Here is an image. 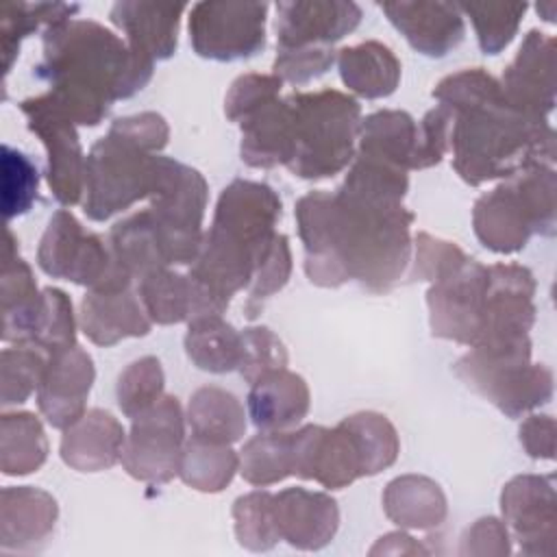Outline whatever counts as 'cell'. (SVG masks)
<instances>
[{
  "mask_svg": "<svg viewBox=\"0 0 557 557\" xmlns=\"http://www.w3.org/2000/svg\"><path fill=\"white\" fill-rule=\"evenodd\" d=\"M411 222L403 202L344 187L305 194L296 202V224L307 278L318 287L357 281L372 294L394 289L411 261Z\"/></svg>",
  "mask_w": 557,
  "mask_h": 557,
  "instance_id": "cell-1",
  "label": "cell"
},
{
  "mask_svg": "<svg viewBox=\"0 0 557 557\" xmlns=\"http://www.w3.org/2000/svg\"><path fill=\"white\" fill-rule=\"evenodd\" d=\"M433 98L450 113L448 150L455 172L468 185L555 163V131L548 120H533L511 107L500 83L483 67L444 76Z\"/></svg>",
  "mask_w": 557,
  "mask_h": 557,
  "instance_id": "cell-2",
  "label": "cell"
},
{
  "mask_svg": "<svg viewBox=\"0 0 557 557\" xmlns=\"http://www.w3.org/2000/svg\"><path fill=\"white\" fill-rule=\"evenodd\" d=\"M41 46L35 76L48 83L52 104L78 126L100 124L115 100L141 91L154 72V61L94 20L57 22L41 33Z\"/></svg>",
  "mask_w": 557,
  "mask_h": 557,
  "instance_id": "cell-3",
  "label": "cell"
},
{
  "mask_svg": "<svg viewBox=\"0 0 557 557\" xmlns=\"http://www.w3.org/2000/svg\"><path fill=\"white\" fill-rule=\"evenodd\" d=\"M557 174L553 165H533L505 178L476 198L472 228L492 252H520L531 235L553 237L557 228Z\"/></svg>",
  "mask_w": 557,
  "mask_h": 557,
  "instance_id": "cell-4",
  "label": "cell"
},
{
  "mask_svg": "<svg viewBox=\"0 0 557 557\" xmlns=\"http://www.w3.org/2000/svg\"><path fill=\"white\" fill-rule=\"evenodd\" d=\"M294 120V157L287 170L307 181L331 178L352 163L361 124L359 102L337 89L287 96Z\"/></svg>",
  "mask_w": 557,
  "mask_h": 557,
  "instance_id": "cell-5",
  "label": "cell"
},
{
  "mask_svg": "<svg viewBox=\"0 0 557 557\" xmlns=\"http://www.w3.org/2000/svg\"><path fill=\"white\" fill-rule=\"evenodd\" d=\"M159 150L135 135L124 117H115L85 157L83 211L94 222L126 211L150 198L157 185Z\"/></svg>",
  "mask_w": 557,
  "mask_h": 557,
  "instance_id": "cell-6",
  "label": "cell"
},
{
  "mask_svg": "<svg viewBox=\"0 0 557 557\" xmlns=\"http://www.w3.org/2000/svg\"><path fill=\"white\" fill-rule=\"evenodd\" d=\"M453 372L507 418H520L553 398V372L544 363H531L529 337L511 344L472 346L455 361Z\"/></svg>",
  "mask_w": 557,
  "mask_h": 557,
  "instance_id": "cell-7",
  "label": "cell"
},
{
  "mask_svg": "<svg viewBox=\"0 0 557 557\" xmlns=\"http://www.w3.org/2000/svg\"><path fill=\"white\" fill-rule=\"evenodd\" d=\"M207 198L209 185L196 168L159 154L157 185L148 198V211L170 265H191L196 259L205 235Z\"/></svg>",
  "mask_w": 557,
  "mask_h": 557,
  "instance_id": "cell-8",
  "label": "cell"
},
{
  "mask_svg": "<svg viewBox=\"0 0 557 557\" xmlns=\"http://www.w3.org/2000/svg\"><path fill=\"white\" fill-rule=\"evenodd\" d=\"M39 268L52 276L72 281L91 292L128 289L133 278L115 261L109 242L89 233L72 211L59 209L39 239Z\"/></svg>",
  "mask_w": 557,
  "mask_h": 557,
  "instance_id": "cell-9",
  "label": "cell"
},
{
  "mask_svg": "<svg viewBox=\"0 0 557 557\" xmlns=\"http://www.w3.org/2000/svg\"><path fill=\"white\" fill-rule=\"evenodd\" d=\"M183 444L185 413L181 400L163 394L133 418L120 461L133 479L161 485L178 474Z\"/></svg>",
  "mask_w": 557,
  "mask_h": 557,
  "instance_id": "cell-10",
  "label": "cell"
},
{
  "mask_svg": "<svg viewBox=\"0 0 557 557\" xmlns=\"http://www.w3.org/2000/svg\"><path fill=\"white\" fill-rule=\"evenodd\" d=\"M265 2H196L187 30L194 52L211 61L250 59L265 48Z\"/></svg>",
  "mask_w": 557,
  "mask_h": 557,
  "instance_id": "cell-11",
  "label": "cell"
},
{
  "mask_svg": "<svg viewBox=\"0 0 557 557\" xmlns=\"http://www.w3.org/2000/svg\"><path fill=\"white\" fill-rule=\"evenodd\" d=\"M20 111L26 117L28 131L35 133L46 148V178L54 200L63 207L81 202L85 187V154L76 124L52 104L48 94L22 100Z\"/></svg>",
  "mask_w": 557,
  "mask_h": 557,
  "instance_id": "cell-12",
  "label": "cell"
},
{
  "mask_svg": "<svg viewBox=\"0 0 557 557\" xmlns=\"http://www.w3.org/2000/svg\"><path fill=\"white\" fill-rule=\"evenodd\" d=\"M281 209V198L270 185L235 178L222 189L209 231L250 250L259 263L276 235Z\"/></svg>",
  "mask_w": 557,
  "mask_h": 557,
  "instance_id": "cell-13",
  "label": "cell"
},
{
  "mask_svg": "<svg viewBox=\"0 0 557 557\" xmlns=\"http://www.w3.org/2000/svg\"><path fill=\"white\" fill-rule=\"evenodd\" d=\"M487 265L466 259L457 270L431 283L426 292L431 333L455 344L472 346L481 331Z\"/></svg>",
  "mask_w": 557,
  "mask_h": 557,
  "instance_id": "cell-14",
  "label": "cell"
},
{
  "mask_svg": "<svg viewBox=\"0 0 557 557\" xmlns=\"http://www.w3.org/2000/svg\"><path fill=\"white\" fill-rule=\"evenodd\" d=\"M535 276L520 263L487 265L485 307L481 331L472 346L511 344L529 337L535 322ZM470 346V348H472Z\"/></svg>",
  "mask_w": 557,
  "mask_h": 557,
  "instance_id": "cell-15",
  "label": "cell"
},
{
  "mask_svg": "<svg viewBox=\"0 0 557 557\" xmlns=\"http://www.w3.org/2000/svg\"><path fill=\"white\" fill-rule=\"evenodd\" d=\"M503 522L522 555H555L557 494L553 474H518L500 492Z\"/></svg>",
  "mask_w": 557,
  "mask_h": 557,
  "instance_id": "cell-16",
  "label": "cell"
},
{
  "mask_svg": "<svg viewBox=\"0 0 557 557\" xmlns=\"http://www.w3.org/2000/svg\"><path fill=\"white\" fill-rule=\"evenodd\" d=\"M557 50L555 37L531 28L503 72L500 89L511 107L533 120H548L555 109Z\"/></svg>",
  "mask_w": 557,
  "mask_h": 557,
  "instance_id": "cell-17",
  "label": "cell"
},
{
  "mask_svg": "<svg viewBox=\"0 0 557 557\" xmlns=\"http://www.w3.org/2000/svg\"><path fill=\"white\" fill-rule=\"evenodd\" d=\"M294 433V474L326 490H344L363 476L352 435L339 422L333 429L305 424Z\"/></svg>",
  "mask_w": 557,
  "mask_h": 557,
  "instance_id": "cell-18",
  "label": "cell"
},
{
  "mask_svg": "<svg viewBox=\"0 0 557 557\" xmlns=\"http://www.w3.org/2000/svg\"><path fill=\"white\" fill-rule=\"evenodd\" d=\"M361 22V7L346 0H292L276 4V50L333 46Z\"/></svg>",
  "mask_w": 557,
  "mask_h": 557,
  "instance_id": "cell-19",
  "label": "cell"
},
{
  "mask_svg": "<svg viewBox=\"0 0 557 557\" xmlns=\"http://www.w3.org/2000/svg\"><path fill=\"white\" fill-rule=\"evenodd\" d=\"M94 379V359L78 344L50 355L37 387V407L52 429L65 431L83 418Z\"/></svg>",
  "mask_w": 557,
  "mask_h": 557,
  "instance_id": "cell-20",
  "label": "cell"
},
{
  "mask_svg": "<svg viewBox=\"0 0 557 557\" xmlns=\"http://www.w3.org/2000/svg\"><path fill=\"white\" fill-rule=\"evenodd\" d=\"M44 289L37 287L30 265L20 257L17 242L7 228L2 250V281H0V311H2V342L33 344L44 320Z\"/></svg>",
  "mask_w": 557,
  "mask_h": 557,
  "instance_id": "cell-21",
  "label": "cell"
},
{
  "mask_svg": "<svg viewBox=\"0 0 557 557\" xmlns=\"http://www.w3.org/2000/svg\"><path fill=\"white\" fill-rule=\"evenodd\" d=\"M392 26L407 44L431 59L446 57L466 35L463 15L457 2H379Z\"/></svg>",
  "mask_w": 557,
  "mask_h": 557,
  "instance_id": "cell-22",
  "label": "cell"
},
{
  "mask_svg": "<svg viewBox=\"0 0 557 557\" xmlns=\"http://www.w3.org/2000/svg\"><path fill=\"white\" fill-rule=\"evenodd\" d=\"M274 516L281 540L298 550L324 548L339 527L337 500L305 487H285L274 494Z\"/></svg>",
  "mask_w": 557,
  "mask_h": 557,
  "instance_id": "cell-23",
  "label": "cell"
},
{
  "mask_svg": "<svg viewBox=\"0 0 557 557\" xmlns=\"http://www.w3.org/2000/svg\"><path fill=\"white\" fill-rule=\"evenodd\" d=\"M185 9L187 4L183 2L122 0L111 7L109 20L126 35V44L133 52L150 61H165L176 52Z\"/></svg>",
  "mask_w": 557,
  "mask_h": 557,
  "instance_id": "cell-24",
  "label": "cell"
},
{
  "mask_svg": "<svg viewBox=\"0 0 557 557\" xmlns=\"http://www.w3.org/2000/svg\"><path fill=\"white\" fill-rule=\"evenodd\" d=\"M59 505L52 494L33 485H11L0 494V548L33 553L54 531Z\"/></svg>",
  "mask_w": 557,
  "mask_h": 557,
  "instance_id": "cell-25",
  "label": "cell"
},
{
  "mask_svg": "<svg viewBox=\"0 0 557 557\" xmlns=\"http://www.w3.org/2000/svg\"><path fill=\"white\" fill-rule=\"evenodd\" d=\"M126 442L120 420L104 409H87L81 420L63 431L59 453L76 472H102L113 468Z\"/></svg>",
  "mask_w": 557,
  "mask_h": 557,
  "instance_id": "cell-26",
  "label": "cell"
},
{
  "mask_svg": "<svg viewBox=\"0 0 557 557\" xmlns=\"http://www.w3.org/2000/svg\"><path fill=\"white\" fill-rule=\"evenodd\" d=\"M81 331L98 346H113L126 337H144L150 333V318L135 292H91L81 300Z\"/></svg>",
  "mask_w": 557,
  "mask_h": 557,
  "instance_id": "cell-27",
  "label": "cell"
},
{
  "mask_svg": "<svg viewBox=\"0 0 557 557\" xmlns=\"http://www.w3.org/2000/svg\"><path fill=\"white\" fill-rule=\"evenodd\" d=\"M246 405L248 418L259 431H287L309 413L311 394L300 374L278 368L250 383Z\"/></svg>",
  "mask_w": 557,
  "mask_h": 557,
  "instance_id": "cell-28",
  "label": "cell"
},
{
  "mask_svg": "<svg viewBox=\"0 0 557 557\" xmlns=\"http://www.w3.org/2000/svg\"><path fill=\"white\" fill-rule=\"evenodd\" d=\"M239 157L248 168L289 165L294 157V120L287 98H274L239 122Z\"/></svg>",
  "mask_w": 557,
  "mask_h": 557,
  "instance_id": "cell-29",
  "label": "cell"
},
{
  "mask_svg": "<svg viewBox=\"0 0 557 557\" xmlns=\"http://www.w3.org/2000/svg\"><path fill=\"white\" fill-rule=\"evenodd\" d=\"M342 83L357 96L376 100L387 98L400 83V61L389 46L368 39L337 50Z\"/></svg>",
  "mask_w": 557,
  "mask_h": 557,
  "instance_id": "cell-30",
  "label": "cell"
},
{
  "mask_svg": "<svg viewBox=\"0 0 557 557\" xmlns=\"http://www.w3.org/2000/svg\"><path fill=\"white\" fill-rule=\"evenodd\" d=\"M418 144V122L400 109H381L366 115L359 124L357 152L400 170H413Z\"/></svg>",
  "mask_w": 557,
  "mask_h": 557,
  "instance_id": "cell-31",
  "label": "cell"
},
{
  "mask_svg": "<svg viewBox=\"0 0 557 557\" xmlns=\"http://www.w3.org/2000/svg\"><path fill=\"white\" fill-rule=\"evenodd\" d=\"M383 511L400 529L429 531L446 520V496L442 487L422 474H403L383 490Z\"/></svg>",
  "mask_w": 557,
  "mask_h": 557,
  "instance_id": "cell-32",
  "label": "cell"
},
{
  "mask_svg": "<svg viewBox=\"0 0 557 557\" xmlns=\"http://www.w3.org/2000/svg\"><path fill=\"white\" fill-rule=\"evenodd\" d=\"M109 248L133 281L170 265L148 209L115 222L109 231Z\"/></svg>",
  "mask_w": 557,
  "mask_h": 557,
  "instance_id": "cell-33",
  "label": "cell"
},
{
  "mask_svg": "<svg viewBox=\"0 0 557 557\" xmlns=\"http://www.w3.org/2000/svg\"><path fill=\"white\" fill-rule=\"evenodd\" d=\"M187 424L191 435L235 444L246 433V413L239 398L222 387L205 385L189 396Z\"/></svg>",
  "mask_w": 557,
  "mask_h": 557,
  "instance_id": "cell-34",
  "label": "cell"
},
{
  "mask_svg": "<svg viewBox=\"0 0 557 557\" xmlns=\"http://www.w3.org/2000/svg\"><path fill=\"white\" fill-rule=\"evenodd\" d=\"M183 344L189 361L211 374L237 370L242 359V335L222 315H198L189 320Z\"/></svg>",
  "mask_w": 557,
  "mask_h": 557,
  "instance_id": "cell-35",
  "label": "cell"
},
{
  "mask_svg": "<svg viewBox=\"0 0 557 557\" xmlns=\"http://www.w3.org/2000/svg\"><path fill=\"white\" fill-rule=\"evenodd\" d=\"M48 459V437L41 420L30 411L2 413L0 470L7 476L37 472Z\"/></svg>",
  "mask_w": 557,
  "mask_h": 557,
  "instance_id": "cell-36",
  "label": "cell"
},
{
  "mask_svg": "<svg viewBox=\"0 0 557 557\" xmlns=\"http://www.w3.org/2000/svg\"><path fill=\"white\" fill-rule=\"evenodd\" d=\"M78 4L67 2H2L0 7V54L4 76L11 72L26 37L41 28V33L78 13Z\"/></svg>",
  "mask_w": 557,
  "mask_h": 557,
  "instance_id": "cell-37",
  "label": "cell"
},
{
  "mask_svg": "<svg viewBox=\"0 0 557 557\" xmlns=\"http://www.w3.org/2000/svg\"><path fill=\"white\" fill-rule=\"evenodd\" d=\"M239 470V455L231 444L211 442L189 435L185 440L178 461V476L185 485L198 492H222Z\"/></svg>",
  "mask_w": 557,
  "mask_h": 557,
  "instance_id": "cell-38",
  "label": "cell"
},
{
  "mask_svg": "<svg viewBox=\"0 0 557 557\" xmlns=\"http://www.w3.org/2000/svg\"><path fill=\"white\" fill-rule=\"evenodd\" d=\"M137 294L150 322L178 324L196 315V289L189 274L161 268L139 281Z\"/></svg>",
  "mask_w": 557,
  "mask_h": 557,
  "instance_id": "cell-39",
  "label": "cell"
},
{
  "mask_svg": "<svg viewBox=\"0 0 557 557\" xmlns=\"http://www.w3.org/2000/svg\"><path fill=\"white\" fill-rule=\"evenodd\" d=\"M239 474L246 483L268 487L294 474V433L259 431L239 450Z\"/></svg>",
  "mask_w": 557,
  "mask_h": 557,
  "instance_id": "cell-40",
  "label": "cell"
},
{
  "mask_svg": "<svg viewBox=\"0 0 557 557\" xmlns=\"http://www.w3.org/2000/svg\"><path fill=\"white\" fill-rule=\"evenodd\" d=\"M342 424L355 440L361 457L363 476H374L389 468L400 453V442L394 424L379 411H357L346 416Z\"/></svg>",
  "mask_w": 557,
  "mask_h": 557,
  "instance_id": "cell-41",
  "label": "cell"
},
{
  "mask_svg": "<svg viewBox=\"0 0 557 557\" xmlns=\"http://www.w3.org/2000/svg\"><path fill=\"white\" fill-rule=\"evenodd\" d=\"M461 15H468L483 54L503 52L516 37L529 9L527 2H459Z\"/></svg>",
  "mask_w": 557,
  "mask_h": 557,
  "instance_id": "cell-42",
  "label": "cell"
},
{
  "mask_svg": "<svg viewBox=\"0 0 557 557\" xmlns=\"http://www.w3.org/2000/svg\"><path fill=\"white\" fill-rule=\"evenodd\" d=\"M50 355L35 344H15L0 355V403L2 407L22 405L37 392Z\"/></svg>",
  "mask_w": 557,
  "mask_h": 557,
  "instance_id": "cell-43",
  "label": "cell"
},
{
  "mask_svg": "<svg viewBox=\"0 0 557 557\" xmlns=\"http://www.w3.org/2000/svg\"><path fill=\"white\" fill-rule=\"evenodd\" d=\"M235 537L239 546L263 553L276 546L281 540L274 516V494L265 490L248 492L233 503Z\"/></svg>",
  "mask_w": 557,
  "mask_h": 557,
  "instance_id": "cell-44",
  "label": "cell"
},
{
  "mask_svg": "<svg viewBox=\"0 0 557 557\" xmlns=\"http://www.w3.org/2000/svg\"><path fill=\"white\" fill-rule=\"evenodd\" d=\"M163 383L165 376L157 357L146 355L135 359L117 376L115 398L120 411L133 420L163 396Z\"/></svg>",
  "mask_w": 557,
  "mask_h": 557,
  "instance_id": "cell-45",
  "label": "cell"
},
{
  "mask_svg": "<svg viewBox=\"0 0 557 557\" xmlns=\"http://www.w3.org/2000/svg\"><path fill=\"white\" fill-rule=\"evenodd\" d=\"M292 274V250H289V239L283 233H276L268 252L263 255V259L257 263L250 285H248V296L244 302V315L248 320H255L261 309L263 302L281 292Z\"/></svg>",
  "mask_w": 557,
  "mask_h": 557,
  "instance_id": "cell-46",
  "label": "cell"
},
{
  "mask_svg": "<svg viewBox=\"0 0 557 557\" xmlns=\"http://www.w3.org/2000/svg\"><path fill=\"white\" fill-rule=\"evenodd\" d=\"M2 211L4 220L11 222L24 215L37 200L39 172L37 165L17 148L2 144Z\"/></svg>",
  "mask_w": 557,
  "mask_h": 557,
  "instance_id": "cell-47",
  "label": "cell"
},
{
  "mask_svg": "<svg viewBox=\"0 0 557 557\" xmlns=\"http://www.w3.org/2000/svg\"><path fill=\"white\" fill-rule=\"evenodd\" d=\"M242 335V359L239 374L250 385L259 376L287 368V348L270 326H246Z\"/></svg>",
  "mask_w": 557,
  "mask_h": 557,
  "instance_id": "cell-48",
  "label": "cell"
},
{
  "mask_svg": "<svg viewBox=\"0 0 557 557\" xmlns=\"http://www.w3.org/2000/svg\"><path fill=\"white\" fill-rule=\"evenodd\" d=\"M44 320L33 344L48 355L76 346V318L70 296L59 287H44Z\"/></svg>",
  "mask_w": 557,
  "mask_h": 557,
  "instance_id": "cell-49",
  "label": "cell"
},
{
  "mask_svg": "<svg viewBox=\"0 0 557 557\" xmlns=\"http://www.w3.org/2000/svg\"><path fill=\"white\" fill-rule=\"evenodd\" d=\"M416 257L409 272V281H429L435 283L457 270L468 255L453 242L433 237L424 231L416 235Z\"/></svg>",
  "mask_w": 557,
  "mask_h": 557,
  "instance_id": "cell-50",
  "label": "cell"
},
{
  "mask_svg": "<svg viewBox=\"0 0 557 557\" xmlns=\"http://www.w3.org/2000/svg\"><path fill=\"white\" fill-rule=\"evenodd\" d=\"M283 81L274 74H242L237 76L226 96H224V113L231 122H242L246 115L263 107L265 102L278 98Z\"/></svg>",
  "mask_w": 557,
  "mask_h": 557,
  "instance_id": "cell-51",
  "label": "cell"
},
{
  "mask_svg": "<svg viewBox=\"0 0 557 557\" xmlns=\"http://www.w3.org/2000/svg\"><path fill=\"white\" fill-rule=\"evenodd\" d=\"M337 61V52L333 46H315V48H292V50H276L274 59V76L283 83L305 85L324 72Z\"/></svg>",
  "mask_w": 557,
  "mask_h": 557,
  "instance_id": "cell-52",
  "label": "cell"
},
{
  "mask_svg": "<svg viewBox=\"0 0 557 557\" xmlns=\"http://www.w3.org/2000/svg\"><path fill=\"white\" fill-rule=\"evenodd\" d=\"M450 135V113L446 107L437 104L424 113L418 122V144L413 157V170H426L442 161L448 150Z\"/></svg>",
  "mask_w": 557,
  "mask_h": 557,
  "instance_id": "cell-53",
  "label": "cell"
},
{
  "mask_svg": "<svg viewBox=\"0 0 557 557\" xmlns=\"http://www.w3.org/2000/svg\"><path fill=\"white\" fill-rule=\"evenodd\" d=\"M509 531L503 520L487 516L466 529L461 537V555H509Z\"/></svg>",
  "mask_w": 557,
  "mask_h": 557,
  "instance_id": "cell-54",
  "label": "cell"
},
{
  "mask_svg": "<svg viewBox=\"0 0 557 557\" xmlns=\"http://www.w3.org/2000/svg\"><path fill=\"white\" fill-rule=\"evenodd\" d=\"M520 444L533 459L555 457V420L548 413H533L520 424Z\"/></svg>",
  "mask_w": 557,
  "mask_h": 557,
  "instance_id": "cell-55",
  "label": "cell"
},
{
  "mask_svg": "<svg viewBox=\"0 0 557 557\" xmlns=\"http://www.w3.org/2000/svg\"><path fill=\"white\" fill-rule=\"evenodd\" d=\"M379 553H426V550L420 544H416L413 537L407 533H387L370 548V555H379Z\"/></svg>",
  "mask_w": 557,
  "mask_h": 557,
  "instance_id": "cell-56",
  "label": "cell"
}]
</instances>
